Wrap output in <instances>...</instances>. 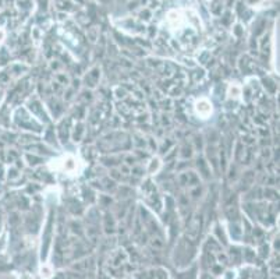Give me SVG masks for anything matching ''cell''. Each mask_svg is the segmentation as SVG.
Here are the masks:
<instances>
[{
  "instance_id": "6da1fadb",
  "label": "cell",
  "mask_w": 280,
  "mask_h": 279,
  "mask_svg": "<svg viewBox=\"0 0 280 279\" xmlns=\"http://www.w3.org/2000/svg\"><path fill=\"white\" fill-rule=\"evenodd\" d=\"M195 109H197L198 116H201L202 119H206L212 113V105L208 99H200L195 105Z\"/></svg>"
}]
</instances>
